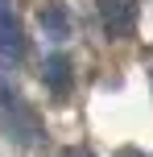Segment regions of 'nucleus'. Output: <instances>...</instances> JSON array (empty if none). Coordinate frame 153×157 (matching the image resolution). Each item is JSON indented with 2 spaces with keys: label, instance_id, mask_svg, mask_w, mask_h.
<instances>
[{
  "label": "nucleus",
  "instance_id": "nucleus-1",
  "mask_svg": "<svg viewBox=\"0 0 153 157\" xmlns=\"http://www.w3.org/2000/svg\"><path fill=\"white\" fill-rule=\"evenodd\" d=\"M0 124H4L8 141H17V145H37V141H41V120H37V112H33L29 103H21V99H13V103L0 108Z\"/></svg>",
  "mask_w": 153,
  "mask_h": 157
},
{
  "label": "nucleus",
  "instance_id": "nucleus-2",
  "mask_svg": "<svg viewBox=\"0 0 153 157\" xmlns=\"http://www.w3.org/2000/svg\"><path fill=\"white\" fill-rule=\"evenodd\" d=\"M137 17H141L137 0H99V21L112 37H128L137 29Z\"/></svg>",
  "mask_w": 153,
  "mask_h": 157
},
{
  "label": "nucleus",
  "instance_id": "nucleus-3",
  "mask_svg": "<svg viewBox=\"0 0 153 157\" xmlns=\"http://www.w3.org/2000/svg\"><path fill=\"white\" fill-rule=\"evenodd\" d=\"M25 54V33H21V21H17L13 8L0 13V58H21Z\"/></svg>",
  "mask_w": 153,
  "mask_h": 157
},
{
  "label": "nucleus",
  "instance_id": "nucleus-4",
  "mask_svg": "<svg viewBox=\"0 0 153 157\" xmlns=\"http://www.w3.org/2000/svg\"><path fill=\"white\" fill-rule=\"evenodd\" d=\"M41 75H46V87H50V91H58V95L71 91V78L75 75H71V58H66V54H50Z\"/></svg>",
  "mask_w": 153,
  "mask_h": 157
},
{
  "label": "nucleus",
  "instance_id": "nucleus-5",
  "mask_svg": "<svg viewBox=\"0 0 153 157\" xmlns=\"http://www.w3.org/2000/svg\"><path fill=\"white\" fill-rule=\"evenodd\" d=\"M41 29H46V37H54V41L71 37V13H66V4H46L41 8Z\"/></svg>",
  "mask_w": 153,
  "mask_h": 157
},
{
  "label": "nucleus",
  "instance_id": "nucleus-6",
  "mask_svg": "<svg viewBox=\"0 0 153 157\" xmlns=\"http://www.w3.org/2000/svg\"><path fill=\"white\" fill-rule=\"evenodd\" d=\"M13 99H17V83L8 78L4 66H0V108H4V103H13Z\"/></svg>",
  "mask_w": 153,
  "mask_h": 157
},
{
  "label": "nucleus",
  "instance_id": "nucleus-7",
  "mask_svg": "<svg viewBox=\"0 0 153 157\" xmlns=\"http://www.w3.org/2000/svg\"><path fill=\"white\" fill-rule=\"evenodd\" d=\"M58 157H95V153H87V149H66V153H58Z\"/></svg>",
  "mask_w": 153,
  "mask_h": 157
},
{
  "label": "nucleus",
  "instance_id": "nucleus-8",
  "mask_svg": "<svg viewBox=\"0 0 153 157\" xmlns=\"http://www.w3.org/2000/svg\"><path fill=\"white\" fill-rule=\"evenodd\" d=\"M4 8H13V0H0V13H4Z\"/></svg>",
  "mask_w": 153,
  "mask_h": 157
},
{
  "label": "nucleus",
  "instance_id": "nucleus-9",
  "mask_svg": "<svg viewBox=\"0 0 153 157\" xmlns=\"http://www.w3.org/2000/svg\"><path fill=\"white\" fill-rule=\"evenodd\" d=\"M120 157H137V153H132V149H124V153H120Z\"/></svg>",
  "mask_w": 153,
  "mask_h": 157
}]
</instances>
